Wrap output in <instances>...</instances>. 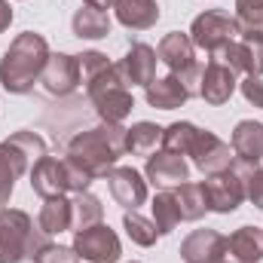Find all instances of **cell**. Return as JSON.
Listing matches in <instances>:
<instances>
[{"label":"cell","mask_w":263,"mask_h":263,"mask_svg":"<svg viewBox=\"0 0 263 263\" xmlns=\"http://www.w3.org/2000/svg\"><path fill=\"white\" fill-rule=\"evenodd\" d=\"M49 55L52 52H49V43H46L43 34H34V31L18 34L0 59V86L9 95L31 92L34 83H40Z\"/></svg>","instance_id":"1"},{"label":"cell","mask_w":263,"mask_h":263,"mask_svg":"<svg viewBox=\"0 0 263 263\" xmlns=\"http://www.w3.org/2000/svg\"><path fill=\"white\" fill-rule=\"evenodd\" d=\"M123 153H126V126L123 123H101L95 129L77 132L67 141V156L73 162H80L95 181L107 178V172L117 168Z\"/></svg>","instance_id":"2"},{"label":"cell","mask_w":263,"mask_h":263,"mask_svg":"<svg viewBox=\"0 0 263 263\" xmlns=\"http://www.w3.org/2000/svg\"><path fill=\"white\" fill-rule=\"evenodd\" d=\"M49 242V236L34 227V220L18 208L0 211V263L34 260V254Z\"/></svg>","instance_id":"3"},{"label":"cell","mask_w":263,"mask_h":263,"mask_svg":"<svg viewBox=\"0 0 263 263\" xmlns=\"http://www.w3.org/2000/svg\"><path fill=\"white\" fill-rule=\"evenodd\" d=\"M86 95H89L95 114L101 117V123H123L135 107V98H132L129 86L123 83L117 65H110L98 77H92L86 83Z\"/></svg>","instance_id":"4"},{"label":"cell","mask_w":263,"mask_h":263,"mask_svg":"<svg viewBox=\"0 0 263 263\" xmlns=\"http://www.w3.org/2000/svg\"><path fill=\"white\" fill-rule=\"evenodd\" d=\"M187 34H190V40H193L196 49H205L208 55H214V52L223 49L227 43L239 40L242 25H239L233 15H227V12L208 9V12H199L196 18H193V25H190Z\"/></svg>","instance_id":"5"},{"label":"cell","mask_w":263,"mask_h":263,"mask_svg":"<svg viewBox=\"0 0 263 263\" xmlns=\"http://www.w3.org/2000/svg\"><path fill=\"white\" fill-rule=\"evenodd\" d=\"M73 251L80 254V260L89 263H117L123 254V245L107 223H95L89 230L73 233Z\"/></svg>","instance_id":"6"},{"label":"cell","mask_w":263,"mask_h":263,"mask_svg":"<svg viewBox=\"0 0 263 263\" xmlns=\"http://www.w3.org/2000/svg\"><path fill=\"white\" fill-rule=\"evenodd\" d=\"M202 190H205V205H208V211H214V214H233V211L242 205V199H245V184H242V178L233 172V165L223 168V172L205 175Z\"/></svg>","instance_id":"7"},{"label":"cell","mask_w":263,"mask_h":263,"mask_svg":"<svg viewBox=\"0 0 263 263\" xmlns=\"http://www.w3.org/2000/svg\"><path fill=\"white\" fill-rule=\"evenodd\" d=\"M144 178H147V184H153L156 190H175V187H181V184L190 181V165L184 162L181 153L156 150V153L147 156Z\"/></svg>","instance_id":"8"},{"label":"cell","mask_w":263,"mask_h":263,"mask_svg":"<svg viewBox=\"0 0 263 263\" xmlns=\"http://www.w3.org/2000/svg\"><path fill=\"white\" fill-rule=\"evenodd\" d=\"M187 156H193V165L202 175H214V172H223V168L233 165V147L227 141H220L214 132H205V129H199Z\"/></svg>","instance_id":"9"},{"label":"cell","mask_w":263,"mask_h":263,"mask_svg":"<svg viewBox=\"0 0 263 263\" xmlns=\"http://www.w3.org/2000/svg\"><path fill=\"white\" fill-rule=\"evenodd\" d=\"M31 190L37 196L49 199V196H65L70 193V181H67V162L65 156H43L40 162H34L31 168Z\"/></svg>","instance_id":"10"},{"label":"cell","mask_w":263,"mask_h":263,"mask_svg":"<svg viewBox=\"0 0 263 263\" xmlns=\"http://www.w3.org/2000/svg\"><path fill=\"white\" fill-rule=\"evenodd\" d=\"M43 89L55 98H65L70 92H77L80 86V65H77V55H67V52H52L49 62L43 67V77H40Z\"/></svg>","instance_id":"11"},{"label":"cell","mask_w":263,"mask_h":263,"mask_svg":"<svg viewBox=\"0 0 263 263\" xmlns=\"http://www.w3.org/2000/svg\"><path fill=\"white\" fill-rule=\"evenodd\" d=\"M156 49L147 46V43H132L129 52L117 62V70L123 77L126 86H150L156 80Z\"/></svg>","instance_id":"12"},{"label":"cell","mask_w":263,"mask_h":263,"mask_svg":"<svg viewBox=\"0 0 263 263\" xmlns=\"http://www.w3.org/2000/svg\"><path fill=\"white\" fill-rule=\"evenodd\" d=\"M107 187H110V196L117 199V205H123L126 211H135L138 205L147 202V181L132 165L110 168L107 172Z\"/></svg>","instance_id":"13"},{"label":"cell","mask_w":263,"mask_h":263,"mask_svg":"<svg viewBox=\"0 0 263 263\" xmlns=\"http://www.w3.org/2000/svg\"><path fill=\"white\" fill-rule=\"evenodd\" d=\"M236 86H239L236 73H233L227 65H220V62H214V59H211L208 65L202 67L199 98H202L205 104H211V107H220V104H227V101L233 98Z\"/></svg>","instance_id":"14"},{"label":"cell","mask_w":263,"mask_h":263,"mask_svg":"<svg viewBox=\"0 0 263 263\" xmlns=\"http://www.w3.org/2000/svg\"><path fill=\"white\" fill-rule=\"evenodd\" d=\"M263 260V227H239L223 239L220 263H260Z\"/></svg>","instance_id":"15"},{"label":"cell","mask_w":263,"mask_h":263,"mask_svg":"<svg viewBox=\"0 0 263 263\" xmlns=\"http://www.w3.org/2000/svg\"><path fill=\"white\" fill-rule=\"evenodd\" d=\"M156 59L168 67L172 73H178V77L199 65L196 62V46H193L190 34H181V31H172V34H165V37L159 40Z\"/></svg>","instance_id":"16"},{"label":"cell","mask_w":263,"mask_h":263,"mask_svg":"<svg viewBox=\"0 0 263 263\" xmlns=\"http://www.w3.org/2000/svg\"><path fill=\"white\" fill-rule=\"evenodd\" d=\"M223 239L217 230H193L181 242V260L184 263H220Z\"/></svg>","instance_id":"17"},{"label":"cell","mask_w":263,"mask_h":263,"mask_svg":"<svg viewBox=\"0 0 263 263\" xmlns=\"http://www.w3.org/2000/svg\"><path fill=\"white\" fill-rule=\"evenodd\" d=\"M144 95H147V104H150V107H159V110H175V107H184V104L190 101L187 86H184L181 77H175V73L156 77V80L144 89Z\"/></svg>","instance_id":"18"},{"label":"cell","mask_w":263,"mask_h":263,"mask_svg":"<svg viewBox=\"0 0 263 263\" xmlns=\"http://www.w3.org/2000/svg\"><path fill=\"white\" fill-rule=\"evenodd\" d=\"M230 147H233V156L236 159L260 165L263 162V123H257V120H242L233 129Z\"/></svg>","instance_id":"19"},{"label":"cell","mask_w":263,"mask_h":263,"mask_svg":"<svg viewBox=\"0 0 263 263\" xmlns=\"http://www.w3.org/2000/svg\"><path fill=\"white\" fill-rule=\"evenodd\" d=\"M117 22L129 31H147L159 22V3L156 0H114Z\"/></svg>","instance_id":"20"},{"label":"cell","mask_w":263,"mask_h":263,"mask_svg":"<svg viewBox=\"0 0 263 263\" xmlns=\"http://www.w3.org/2000/svg\"><path fill=\"white\" fill-rule=\"evenodd\" d=\"M70 28H73V37H80V40H101V37L110 34V15L101 12V9L83 6V9L73 12Z\"/></svg>","instance_id":"21"},{"label":"cell","mask_w":263,"mask_h":263,"mask_svg":"<svg viewBox=\"0 0 263 263\" xmlns=\"http://www.w3.org/2000/svg\"><path fill=\"white\" fill-rule=\"evenodd\" d=\"M101 220H104V205H101V199L92 196L89 190H86V193H73V199H70V230H73V233L89 230V227H95V223H101Z\"/></svg>","instance_id":"22"},{"label":"cell","mask_w":263,"mask_h":263,"mask_svg":"<svg viewBox=\"0 0 263 263\" xmlns=\"http://www.w3.org/2000/svg\"><path fill=\"white\" fill-rule=\"evenodd\" d=\"M37 227L46 233V236H59L70 230V199L67 196H49L40 208V217H37Z\"/></svg>","instance_id":"23"},{"label":"cell","mask_w":263,"mask_h":263,"mask_svg":"<svg viewBox=\"0 0 263 263\" xmlns=\"http://www.w3.org/2000/svg\"><path fill=\"white\" fill-rule=\"evenodd\" d=\"M239 52L245 77H263V28H242Z\"/></svg>","instance_id":"24"},{"label":"cell","mask_w":263,"mask_h":263,"mask_svg":"<svg viewBox=\"0 0 263 263\" xmlns=\"http://www.w3.org/2000/svg\"><path fill=\"white\" fill-rule=\"evenodd\" d=\"M159 144H162V129L156 123L141 120L132 129H126V153H132V156H150V153H156Z\"/></svg>","instance_id":"25"},{"label":"cell","mask_w":263,"mask_h":263,"mask_svg":"<svg viewBox=\"0 0 263 263\" xmlns=\"http://www.w3.org/2000/svg\"><path fill=\"white\" fill-rule=\"evenodd\" d=\"M153 227L159 236H168L178 223H181V211H178V199H175V190H159L153 196Z\"/></svg>","instance_id":"26"},{"label":"cell","mask_w":263,"mask_h":263,"mask_svg":"<svg viewBox=\"0 0 263 263\" xmlns=\"http://www.w3.org/2000/svg\"><path fill=\"white\" fill-rule=\"evenodd\" d=\"M175 199H178V211H181V220H199V217H205V211H208L202 184H193V181H187V184L175 187Z\"/></svg>","instance_id":"27"},{"label":"cell","mask_w":263,"mask_h":263,"mask_svg":"<svg viewBox=\"0 0 263 263\" xmlns=\"http://www.w3.org/2000/svg\"><path fill=\"white\" fill-rule=\"evenodd\" d=\"M199 129L193 123H172L168 129H162V150H168V153H181V156H187L190 153V147H193V141H196Z\"/></svg>","instance_id":"28"},{"label":"cell","mask_w":263,"mask_h":263,"mask_svg":"<svg viewBox=\"0 0 263 263\" xmlns=\"http://www.w3.org/2000/svg\"><path fill=\"white\" fill-rule=\"evenodd\" d=\"M233 172H236V175L242 178V184H245V199H251V205L263 211V168L254 165V162L236 159V162H233Z\"/></svg>","instance_id":"29"},{"label":"cell","mask_w":263,"mask_h":263,"mask_svg":"<svg viewBox=\"0 0 263 263\" xmlns=\"http://www.w3.org/2000/svg\"><path fill=\"white\" fill-rule=\"evenodd\" d=\"M123 227H126L129 239L135 242V245H141V248H150V245H156V239H159L153 220L141 217L138 211H126V214H123Z\"/></svg>","instance_id":"30"},{"label":"cell","mask_w":263,"mask_h":263,"mask_svg":"<svg viewBox=\"0 0 263 263\" xmlns=\"http://www.w3.org/2000/svg\"><path fill=\"white\" fill-rule=\"evenodd\" d=\"M77 65H80V86H86L92 77H98L101 70H107L114 62H110L104 52H98V49H89V52L77 55Z\"/></svg>","instance_id":"31"},{"label":"cell","mask_w":263,"mask_h":263,"mask_svg":"<svg viewBox=\"0 0 263 263\" xmlns=\"http://www.w3.org/2000/svg\"><path fill=\"white\" fill-rule=\"evenodd\" d=\"M34 263H80V254L73 251V245H55V242H46L37 254H34Z\"/></svg>","instance_id":"32"},{"label":"cell","mask_w":263,"mask_h":263,"mask_svg":"<svg viewBox=\"0 0 263 263\" xmlns=\"http://www.w3.org/2000/svg\"><path fill=\"white\" fill-rule=\"evenodd\" d=\"M236 22L242 28H263V0H236Z\"/></svg>","instance_id":"33"},{"label":"cell","mask_w":263,"mask_h":263,"mask_svg":"<svg viewBox=\"0 0 263 263\" xmlns=\"http://www.w3.org/2000/svg\"><path fill=\"white\" fill-rule=\"evenodd\" d=\"M239 89H242V95H245L248 104H254V107L263 110V77H245L239 83Z\"/></svg>","instance_id":"34"},{"label":"cell","mask_w":263,"mask_h":263,"mask_svg":"<svg viewBox=\"0 0 263 263\" xmlns=\"http://www.w3.org/2000/svg\"><path fill=\"white\" fill-rule=\"evenodd\" d=\"M9 25H12V6H9V0H0V34Z\"/></svg>","instance_id":"35"},{"label":"cell","mask_w":263,"mask_h":263,"mask_svg":"<svg viewBox=\"0 0 263 263\" xmlns=\"http://www.w3.org/2000/svg\"><path fill=\"white\" fill-rule=\"evenodd\" d=\"M83 6H92V9H101L104 12V9L114 6V0H83Z\"/></svg>","instance_id":"36"},{"label":"cell","mask_w":263,"mask_h":263,"mask_svg":"<svg viewBox=\"0 0 263 263\" xmlns=\"http://www.w3.org/2000/svg\"><path fill=\"white\" fill-rule=\"evenodd\" d=\"M3 208H6V205H0V211H3Z\"/></svg>","instance_id":"37"}]
</instances>
